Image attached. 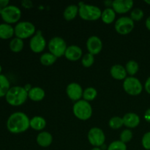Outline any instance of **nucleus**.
Masks as SVG:
<instances>
[{
	"instance_id": "nucleus-7",
	"label": "nucleus",
	"mask_w": 150,
	"mask_h": 150,
	"mask_svg": "<svg viewBox=\"0 0 150 150\" xmlns=\"http://www.w3.org/2000/svg\"><path fill=\"white\" fill-rule=\"evenodd\" d=\"M49 52L57 58L64 56L66 49L67 48L65 40L61 37H54L49 40L48 43Z\"/></svg>"
},
{
	"instance_id": "nucleus-19",
	"label": "nucleus",
	"mask_w": 150,
	"mask_h": 150,
	"mask_svg": "<svg viewBox=\"0 0 150 150\" xmlns=\"http://www.w3.org/2000/svg\"><path fill=\"white\" fill-rule=\"evenodd\" d=\"M45 97V92L42 88L40 86H33L28 92V98L35 102H40Z\"/></svg>"
},
{
	"instance_id": "nucleus-10",
	"label": "nucleus",
	"mask_w": 150,
	"mask_h": 150,
	"mask_svg": "<svg viewBox=\"0 0 150 150\" xmlns=\"http://www.w3.org/2000/svg\"><path fill=\"white\" fill-rule=\"evenodd\" d=\"M87 139L91 145L95 147H101L105 143V135L102 129L94 127L88 132Z\"/></svg>"
},
{
	"instance_id": "nucleus-32",
	"label": "nucleus",
	"mask_w": 150,
	"mask_h": 150,
	"mask_svg": "<svg viewBox=\"0 0 150 150\" xmlns=\"http://www.w3.org/2000/svg\"><path fill=\"white\" fill-rule=\"evenodd\" d=\"M107 150H127V145L120 140L114 141L108 145Z\"/></svg>"
},
{
	"instance_id": "nucleus-24",
	"label": "nucleus",
	"mask_w": 150,
	"mask_h": 150,
	"mask_svg": "<svg viewBox=\"0 0 150 150\" xmlns=\"http://www.w3.org/2000/svg\"><path fill=\"white\" fill-rule=\"evenodd\" d=\"M10 89V83L8 79L4 75L0 74V98L5 97Z\"/></svg>"
},
{
	"instance_id": "nucleus-25",
	"label": "nucleus",
	"mask_w": 150,
	"mask_h": 150,
	"mask_svg": "<svg viewBox=\"0 0 150 150\" xmlns=\"http://www.w3.org/2000/svg\"><path fill=\"white\" fill-rule=\"evenodd\" d=\"M57 57L53 55L51 53L46 52L42 54L40 58V62L44 66H51L57 62Z\"/></svg>"
},
{
	"instance_id": "nucleus-39",
	"label": "nucleus",
	"mask_w": 150,
	"mask_h": 150,
	"mask_svg": "<svg viewBox=\"0 0 150 150\" xmlns=\"http://www.w3.org/2000/svg\"><path fill=\"white\" fill-rule=\"evenodd\" d=\"M145 25H146V27L147 28L148 30L150 31V16L146 19V21H145Z\"/></svg>"
},
{
	"instance_id": "nucleus-13",
	"label": "nucleus",
	"mask_w": 150,
	"mask_h": 150,
	"mask_svg": "<svg viewBox=\"0 0 150 150\" xmlns=\"http://www.w3.org/2000/svg\"><path fill=\"white\" fill-rule=\"evenodd\" d=\"M86 48L89 53L92 55H97L100 54L103 48V42L99 37L92 35L88 38L86 41Z\"/></svg>"
},
{
	"instance_id": "nucleus-12",
	"label": "nucleus",
	"mask_w": 150,
	"mask_h": 150,
	"mask_svg": "<svg viewBox=\"0 0 150 150\" xmlns=\"http://www.w3.org/2000/svg\"><path fill=\"white\" fill-rule=\"evenodd\" d=\"M83 90L82 86L76 82H72L69 83L66 88V93L67 97L75 102L81 100V98L83 97Z\"/></svg>"
},
{
	"instance_id": "nucleus-36",
	"label": "nucleus",
	"mask_w": 150,
	"mask_h": 150,
	"mask_svg": "<svg viewBox=\"0 0 150 150\" xmlns=\"http://www.w3.org/2000/svg\"><path fill=\"white\" fill-rule=\"evenodd\" d=\"M144 89L146 90V92L150 95V76L146 80V82H145L144 84Z\"/></svg>"
},
{
	"instance_id": "nucleus-42",
	"label": "nucleus",
	"mask_w": 150,
	"mask_h": 150,
	"mask_svg": "<svg viewBox=\"0 0 150 150\" xmlns=\"http://www.w3.org/2000/svg\"><path fill=\"white\" fill-rule=\"evenodd\" d=\"M91 150H103L100 147H93Z\"/></svg>"
},
{
	"instance_id": "nucleus-15",
	"label": "nucleus",
	"mask_w": 150,
	"mask_h": 150,
	"mask_svg": "<svg viewBox=\"0 0 150 150\" xmlns=\"http://www.w3.org/2000/svg\"><path fill=\"white\" fill-rule=\"evenodd\" d=\"M83 51L79 46L76 45H71L67 46L66 49L64 57L67 60L72 62H76L82 58Z\"/></svg>"
},
{
	"instance_id": "nucleus-35",
	"label": "nucleus",
	"mask_w": 150,
	"mask_h": 150,
	"mask_svg": "<svg viewBox=\"0 0 150 150\" xmlns=\"http://www.w3.org/2000/svg\"><path fill=\"white\" fill-rule=\"evenodd\" d=\"M21 4L24 8L26 9H30L32 8V6H33V3L30 0H23L21 1Z\"/></svg>"
},
{
	"instance_id": "nucleus-33",
	"label": "nucleus",
	"mask_w": 150,
	"mask_h": 150,
	"mask_svg": "<svg viewBox=\"0 0 150 150\" xmlns=\"http://www.w3.org/2000/svg\"><path fill=\"white\" fill-rule=\"evenodd\" d=\"M144 13V11L141 8L136 7L133 10H131L130 13V18L133 21H139L142 20L143 18Z\"/></svg>"
},
{
	"instance_id": "nucleus-20",
	"label": "nucleus",
	"mask_w": 150,
	"mask_h": 150,
	"mask_svg": "<svg viewBox=\"0 0 150 150\" xmlns=\"http://www.w3.org/2000/svg\"><path fill=\"white\" fill-rule=\"evenodd\" d=\"M46 120L41 116H35L30 119V127L37 131H41L46 127Z\"/></svg>"
},
{
	"instance_id": "nucleus-41",
	"label": "nucleus",
	"mask_w": 150,
	"mask_h": 150,
	"mask_svg": "<svg viewBox=\"0 0 150 150\" xmlns=\"http://www.w3.org/2000/svg\"><path fill=\"white\" fill-rule=\"evenodd\" d=\"M112 3H113V1H104V4H105L108 7H111V6L112 7Z\"/></svg>"
},
{
	"instance_id": "nucleus-40",
	"label": "nucleus",
	"mask_w": 150,
	"mask_h": 150,
	"mask_svg": "<svg viewBox=\"0 0 150 150\" xmlns=\"http://www.w3.org/2000/svg\"><path fill=\"white\" fill-rule=\"evenodd\" d=\"M32 87H33V86H32V85L29 84V83H27V84H26L24 86H23V88L25 89V90H26L27 92H29V91L32 89Z\"/></svg>"
},
{
	"instance_id": "nucleus-44",
	"label": "nucleus",
	"mask_w": 150,
	"mask_h": 150,
	"mask_svg": "<svg viewBox=\"0 0 150 150\" xmlns=\"http://www.w3.org/2000/svg\"><path fill=\"white\" fill-rule=\"evenodd\" d=\"M1 70H2V67H1V64H0V74H1Z\"/></svg>"
},
{
	"instance_id": "nucleus-11",
	"label": "nucleus",
	"mask_w": 150,
	"mask_h": 150,
	"mask_svg": "<svg viewBox=\"0 0 150 150\" xmlns=\"http://www.w3.org/2000/svg\"><path fill=\"white\" fill-rule=\"evenodd\" d=\"M29 47L30 49L36 54L42 52L45 50L46 47V40L40 31L37 32L32 37L29 41Z\"/></svg>"
},
{
	"instance_id": "nucleus-21",
	"label": "nucleus",
	"mask_w": 150,
	"mask_h": 150,
	"mask_svg": "<svg viewBox=\"0 0 150 150\" xmlns=\"http://www.w3.org/2000/svg\"><path fill=\"white\" fill-rule=\"evenodd\" d=\"M15 35V29L11 24L1 23L0 24V38L4 40L10 39Z\"/></svg>"
},
{
	"instance_id": "nucleus-14",
	"label": "nucleus",
	"mask_w": 150,
	"mask_h": 150,
	"mask_svg": "<svg viewBox=\"0 0 150 150\" xmlns=\"http://www.w3.org/2000/svg\"><path fill=\"white\" fill-rule=\"evenodd\" d=\"M134 2L132 0H114L112 3V8L116 13L124 14L131 10Z\"/></svg>"
},
{
	"instance_id": "nucleus-27",
	"label": "nucleus",
	"mask_w": 150,
	"mask_h": 150,
	"mask_svg": "<svg viewBox=\"0 0 150 150\" xmlns=\"http://www.w3.org/2000/svg\"><path fill=\"white\" fill-rule=\"evenodd\" d=\"M98 96V91L95 88L89 86V87L86 88L83 90V100L87 101V102H90V101L94 100L95 98Z\"/></svg>"
},
{
	"instance_id": "nucleus-34",
	"label": "nucleus",
	"mask_w": 150,
	"mask_h": 150,
	"mask_svg": "<svg viewBox=\"0 0 150 150\" xmlns=\"http://www.w3.org/2000/svg\"><path fill=\"white\" fill-rule=\"evenodd\" d=\"M143 147L146 150H150V131L145 133L142 139Z\"/></svg>"
},
{
	"instance_id": "nucleus-43",
	"label": "nucleus",
	"mask_w": 150,
	"mask_h": 150,
	"mask_svg": "<svg viewBox=\"0 0 150 150\" xmlns=\"http://www.w3.org/2000/svg\"><path fill=\"white\" fill-rule=\"evenodd\" d=\"M144 1L146 3V4H149V5H150V0H145Z\"/></svg>"
},
{
	"instance_id": "nucleus-30",
	"label": "nucleus",
	"mask_w": 150,
	"mask_h": 150,
	"mask_svg": "<svg viewBox=\"0 0 150 150\" xmlns=\"http://www.w3.org/2000/svg\"><path fill=\"white\" fill-rule=\"evenodd\" d=\"M95 62V57L90 53H86L82 57L81 64L85 67H90Z\"/></svg>"
},
{
	"instance_id": "nucleus-37",
	"label": "nucleus",
	"mask_w": 150,
	"mask_h": 150,
	"mask_svg": "<svg viewBox=\"0 0 150 150\" xmlns=\"http://www.w3.org/2000/svg\"><path fill=\"white\" fill-rule=\"evenodd\" d=\"M144 117V120H146L147 122L150 123V108H148V109L145 111Z\"/></svg>"
},
{
	"instance_id": "nucleus-5",
	"label": "nucleus",
	"mask_w": 150,
	"mask_h": 150,
	"mask_svg": "<svg viewBox=\"0 0 150 150\" xmlns=\"http://www.w3.org/2000/svg\"><path fill=\"white\" fill-rule=\"evenodd\" d=\"M15 35L20 39H26L32 37L36 33V27L32 22L21 21L18 22L14 27Z\"/></svg>"
},
{
	"instance_id": "nucleus-6",
	"label": "nucleus",
	"mask_w": 150,
	"mask_h": 150,
	"mask_svg": "<svg viewBox=\"0 0 150 150\" xmlns=\"http://www.w3.org/2000/svg\"><path fill=\"white\" fill-rule=\"evenodd\" d=\"M122 86L125 92L131 96H137L142 92L143 86L139 79L134 76H128L124 80Z\"/></svg>"
},
{
	"instance_id": "nucleus-45",
	"label": "nucleus",
	"mask_w": 150,
	"mask_h": 150,
	"mask_svg": "<svg viewBox=\"0 0 150 150\" xmlns=\"http://www.w3.org/2000/svg\"><path fill=\"white\" fill-rule=\"evenodd\" d=\"M2 10H3V8H1V7H0V15H1V12H2Z\"/></svg>"
},
{
	"instance_id": "nucleus-9",
	"label": "nucleus",
	"mask_w": 150,
	"mask_h": 150,
	"mask_svg": "<svg viewBox=\"0 0 150 150\" xmlns=\"http://www.w3.org/2000/svg\"><path fill=\"white\" fill-rule=\"evenodd\" d=\"M135 27L134 21L127 16L120 17L114 23V29L117 33L122 35H128Z\"/></svg>"
},
{
	"instance_id": "nucleus-16",
	"label": "nucleus",
	"mask_w": 150,
	"mask_h": 150,
	"mask_svg": "<svg viewBox=\"0 0 150 150\" xmlns=\"http://www.w3.org/2000/svg\"><path fill=\"white\" fill-rule=\"evenodd\" d=\"M124 125L127 128H135L140 124V117L136 113L129 112L125 114L122 117Z\"/></svg>"
},
{
	"instance_id": "nucleus-1",
	"label": "nucleus",
	"mask_w": 150,
	"mask_h": 150,
	"mask_svg": "<svg viewBox=\"0 0 150 150\" xmlns=\"http://www.w3.org/2000/svg\"><path fill=\"white\" fill-rule=\"evenodd\" d=\"M30 127V119L21 111L13 113L7 121V128L10 133L18 134L26 131Z\"/></svg>"
},
{
	"instance_id": "nucleus-23",
	"label": "nucleus",
	"mask_w": 150,
	"mask_h": 150,
	"mask_svg": "<svg viewBox=\"0 0 150 150\" xmlns=\"http://www.w3.org/2000/svg\"><path fill=\"white\" fill-rule=\"evenodd\" d=\"M116 12L112 7H106L102 11L101 18L102 21L106 24H110L113 23L116 18Z\"/></svg>"
},
{
	"instance_id": "nucleus-3",
	"label": "nucleus",
	"mask_w": 150,
	"mask_h": 150,
	"mask_svg": "<svg viewBox=\"0 0 150 150\" xmlns=\"http://www.w3.org/2000/svg\"><path fill=\"white\" fill-rule=\"evenodd\" d=\"M79 15L81 19L85 21H97L101 18L102 10L96 5L80 2L79 4Z\"/></svg>"
},
{
	"instance_id": "nucleus-28",
	"label": "nucleus",
	"mask_w": 150,
	"mask_h": 150,
	"mask_svg": "<svg viewBox=\"0 0 150 150\" xmlns=\"http://www.w3.org/2000/svg\"><path fill=\"white\" fill-rule=\"evenodd\" d=\"M125 70L127 73L130 76H135L138 73L139 70V64L135 60H130L126 63Z\"/></svg>"
},
{
	"instance_id": "nucleus-31",
	"label": "nucleus",
	"mask_w": 150,
	"mask_h": 150,
	"mask_svg": "<svg viewBox=\"0 0 150 150\" xmlns=\"http://www.w3.org/2000/svg\"><path fill=\"white\" fill-rule=\"evenodd\" d=\"M133 133L130 129H125L121 132L120 136V140L125 144H127L132 140Z\"/></svg>"
},
{
	"instance_id": "nucleus-22",
	"label": "nucleus",
	"mask_w": 150,
	"mask_h": 150,
	"mask_svg": "<svg viewBox=\"0 0 150 150\" xmlns=\"http://www.w3.org/2000/svg\"><path fill=\"white\" fill-rule=\"evenodd\" d=\"M79 7L77 4H70L64 10L63 16L66 21H72L76 18L77 15H79Z\"/></svg>"
},
{
	"instance_id": "nucleus-29",
	"label": "nucleus",
	"mask_w": 150,
	"mask_h": 150,
	"mask_svg": "<svg viewBox=\"0 0 150 150\" xmlns=\"http://www.w3.org/2000/svg\"><path fill=\"white\" fill-rule=\"evenodd\" d=\"M108 125L113 130H117L120 129L124 125V122L122 117L115 116V117H111L108 121Z\"/></svg>"
},
{
	"instance_id": "nucleus-8",
	"label": "nucleus",
	"mask_w": 150,
	"mask_h": 150,
	"mask_svg": "<svg viewBox=\"0 0 150 150\" xmlns=\"http://www.w3.org/2000/svg\"><path fill=\"white\" fill-rule=\"evenodd\" d=\"M1 17L6 23H17L21 17V10L16 5H8L4 7L1 13Z\"/></svg>"
},
{
	"instance_id": "nucleus-2",
	"label": "nucleus",
	"mask_w": 150,
	"mask_h": 150,
	"mask_svg": "<svg viewBox=\"0 0 150 150\" xmlns=\"http://www.w3.org/2000/svg\"><path fill=\"white\" fill-rule=\"evenodd\" d=\"M28 98V92L23 86H15L10 87L5 96L7 103L13 106H20L23 105Z\"/></svg>"
},
{
	"instance_id": "nucleus-38",
	"label": "nucleus",
	"mask_w": 150,
	"mask_h": 150,
	"mask_svg": "<svg viewBox=\"0 0 150 150\" xmlns=\"http://www.w3.org/2000/svg\"><path fill=\"white\" fill-rule=\"evenodd\" d=\"M9 0H0V7L4 9V7H7L9 5Z\"/></svg>"
},
{
	"instance_id": "nucleus-17",
	"label": "nucleus",
	"mask_w": 150,
	"mask_h": 150,
	"mask_svg": "<svg viewBox=\"0 0 150 150\" xmlns=\"http://www.w3.org/2000/svg\"><path fill=\"white\" fill-rule=\"evenodd\" d=\"M110 74L116 80H125L127 77L125 67L120 64H114L110 69Z\"/></svg>"
},
{
	"instance_id": "nucleus-26",
	"label": "nucleus",
	"mask_w": 150,
	"mask_h": 150,
	"mask_svg": "<svg viewBox=\"0 0 150 150\" xmlns=\"http://www.w3.org/2000/svg\"><path fill=\"white\" fill-rule=\"evenodd\" d=\"M10 49L14 53H18L23 50L24 43L22 39H20L18 38H14L11 40L10 42Z\"/></svg>"
},
{
	"instance_id": "nucleus-4",
	"label": "nucleus",
	"mask_w": 150,
	"mask_h": 150,
	"mask_svg": "<svg viewBox=\"0 0 150 150\" xmlns=\"http://www.w3.org/2000/svg\"><path fill=\"white\" fill-rule=\"evenodd\" d=\"M73 113L75 117L82 121H86L92 117L93 109L89 102L80 100L76 101L73 106Z\"/></svg>"
},
{
	"instance_id": "nucleus-18",
	"label": "nucleus",
	"mask_w": 150,
	"mask_h": 150,
	"mask_svg": "<svg viewBox=\"0 0 150 150\" xmlns=\"http://www.w3.org/2000/svg\"><path fill=\"white\" fill-rule=\"evenodd\" d=\"M36 141L39 146L44 148L48 147L52 144L53 136L49 132L42 131L38 133L36 138Z\"/></svg>"
}]
</instances>
